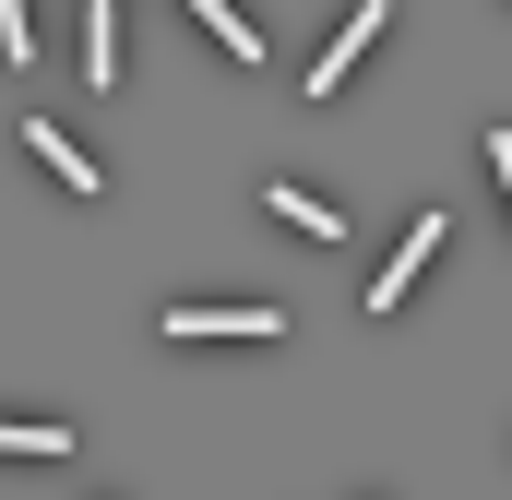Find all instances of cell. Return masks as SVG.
<instances>
[{"label": "cell", "instance_id": "6da1fadb", "mask_svg": "<svg viewBox=\"0 0 512 500\" xmlns=\"http://www.w3.org/2000/svg\"><path fill=\"white\" fill-rule=\"evenodd\" d=\"M155 334H167V346H274V334H286V310H251V298H239V310H191V298H179Z\"/></svg>", "mask_w": 512, "mask_h": 500}, {"label": "cell", "instance_id": "7a4b0ae2", "mask_svg": "<svg viewBox=\"0 0 512 500\" xmlns=\"http://www.w3.org/2000/svg\"><path fill=\"white\" fill-rule=\"evenodd\" d=\"M441 239H453V227H441V215H417V227H405V250H393L382 274H370V322H382L393 298H405V286H417V262H429V250H441Z\"/></svg>", "mask_w": 512, "mask_h": 500}, {"label": "cell", "instance_id": "3957f363", "mask_svg": "<svg viewBox=\"0 0 512 500\" xmlns=\"http://www.w3.org/2000/svg\"><path fill=\"white\" fill-rule=\"evenodd\" d=\"M370 36H382V0H358V12H346V36H334V48L310 60V96H334V84H346V72L370 60Z\"/></svg>", "mask_w": 512, "mask_h": 500}, {"label": "cell", "instance_id": "277c9868", "mask_svg": "<svg viewBox=\"0 0 512 500\" xmlns=\"http://www.w3.org/2000/svg\"><path fill=\"white\" fill-rule=\"evenodd\" d=\"M262 215H274V227H298V239H334V203H322V191H286V179H274V191H262Z\"/></svg>", "mask_w": 512, "mask_h": 500}, {"label": "cell", "instance_id": "5b68a950", "mask_svg": "<svg viewBox=\"0 0 512 500\" xmlns=\"http://www.w3.org/2000/svg\"><path fill=\"white\" fill-rule=\"evenodd\" d=\"M24 155H48V179H60V191H96V155H72L48 120H24Z\"/></svg>", "mask_w": 512, "mask_h": 500}, {"label": "cell", "instance_id": "8992f818", "mask_svg": "<svg viewBox=\"0 0 512 500\" xmlns=\"http://www.w3.org/2000/svg\"><path fill=\"white\" fill-rule=\"evenodd\" d=\"M179 12H191V24H203V36H215L227 60H262V36L239 24V0H179Z\"/></svg>", "mask_w": 512, "mask_h": 500}, {"label": "cell", "instance_id": "52a82bcc", "mask_svg": "<svg viewBox=\"0 0 512 500\" xmlns=\"http://www.w3.org/2000/svg\"><path fill=\"white\" fill-rule=\"evenodd\" d=\"M84 84H120V24H108V0L84 12Z\"/></svg>", "mask_w": 512, "mask_h": 500}, {"label": "cell", "instance_id": "ba28073f", "mask_svg": "<svg viewBox=\"0 0 512 500\" xmlns=\"http://www.w3.org/2000/svg\"><path fill=\"white\" fill-rule=\"evenodd\" d=\"M489 167H501V203H512V131H489Z\"/></svg>", "mask_w": 512, "mask_h": 500}]
</instances>
